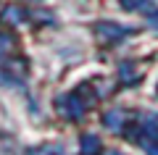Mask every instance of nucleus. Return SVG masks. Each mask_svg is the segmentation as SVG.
I'll use <instances>...</instances> for the list:
<instances>
[{"label": "nucleus", "mask_w": 158, "mask_h": 155, "mask_svg": "<svg viewBox=\"0 0 158 155\" xmlns=\"http://www.w3.org/2000/svg\"><path fill=\"white\" fill-rule=\"evenodd\" d=\"M148 24L158 29V8H153V11H148Z\"/></svg>", "instance_id": "6e6552de"}, {"label": "nucleus", "mask_w": 158, "mask_h": 155, "mask_svg": "<svg viewBox=\"0 0 158 155\" xmlns=\"http://www.w3.org/2000/svg\"><path fill=\"white\" fill-rule=\"evenodd\" d=\"M121 6L127 11H142L145 6H150V0H121Z\"/></svg>", "instance_id": "39448f33"}, {"label": "nucleus", "mask_w": 158, "mask_h": 155, "mask_svg": "<svg viewBox=\"0 0 158 155\" xmlns=\"http://www.w3.org/2000/svg\"><path fill=\"white\" fill-rule=\"evenodd\" d=\"M11 47H13V39L8 34H0V63H6L8 55H11Z\"/></svg>", "instance_id": "20e7f679"}, {"label": "nucleus", "mask_w": 158, "mask_h": 155, "mask_svg": "<svg viewBox=\"0 0 158 155\" xmlns=\"http://www.w3.org/2000/svg\"><path fill=\"white\" fill-rule=\"evenodd\" d=\"M121 121H124V116H121V113H108V116H106V126H111V129H116Z\"/></svg>", "instance_id": "0eeeda50"}, {"label": "nucleus", "mask_w": 158, "mask_h": 155, "mask_svg": "<svg viewBox=\"0 0 158 155\" xmlns=\"http://www.w3.org/2000/svg\"><path fill=\"white\" fill-rule=\"evenodd\" d=\"M98 32H100V37L108 39V42H118V39L129 37L135 29L132 27H121V24H113V21H103V24H98Z\"/></svg>", "instance_id": "f03ea898"}, {"label": "nucleus", "mask_w": 158, "mask_h": 155, "mask_svg": "<svg viewBox=\"0 0 158 155\" xmlns=\"http://www.w3.org/2000/svg\"><path fill=\"white\" fill-rule=\"evenodd\" d=\"M121 79H124L127 84L137 82V74H132V63H121Z\"/></svg>", "instance_id": "423d86ee"}, {"label": "nucleus", "mask_w": 158, "mask_h": 155, "mask_svg": "<svg viewBox=\"0 0 158 155\" xmlns=\"http://www.w3.org/2000/svg\"><path fill=\"white\" fill-rule=\"evenodd\" d=\"M98 150H100V139L92 134H85L82 137V155H95Z\"/></svg>", "instance_id": "7ed1b4c3"}, {"label": "nucleus", "mask_w": 158, "mask_h": 155, "mask_svg": "<svg viewBox=\"0 0 158 155\" xmlns=\"http://www.w3.org/2000/svg\"><path fill=\"white\" fill-rule=\"evenodd\" d=\"M58 108H61V113H63L66 118H79L82 113H85L87 103L79 97L77 92H71V95H63V97L58 100Z\"/></svg>", "instance_id": "f257e3e1"}]
</instances>
